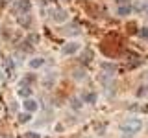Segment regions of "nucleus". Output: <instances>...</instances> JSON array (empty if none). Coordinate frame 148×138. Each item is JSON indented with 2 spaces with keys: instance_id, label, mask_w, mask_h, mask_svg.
Here are the masks:
<instances>
[{
  "instance_id": "9b49d317",
  "label": "nucleus",
  "mask_w": 148,
  "mask_h": 138,
  "mask_svg": "<svg viewBox=\"0 0 148 138\" xmlns=\"http://www.w3.org/2000/svg\"><path fill=\"white\" fill-rule=\"evenodd\" d=\"M139 35H141L143 39H146V41H148V28H143V30L139 31Z\"/></svg>"
},
{
  "instance_id": "6e6552de",
  "label": "nucleus",
  "mask_w": 148,
  "mask_h": 138,
  "mask_svg": "<svg viewBox=\"0 0 148 138\" xmlns=\"http://www.w3.org/2000/svg\"><path fill=\"white\" fill-rule=\"evenodd\" d=\"M18 120H21L22 123H24V122H30V120H32V114L30 112H22L21 116H18Z\"/></svg>"
},
{
  "instance_id": "1a4fd4ad",
  "label": "nucleus",
  "mask_w": 148,
  "mask_h": 138,
  "mask_svg": "<svg viewBox=\"0 0 148 138\" xmlns=\"http://www.w3.org/2000/svg\"><path fill=\"white\" fill-rule=\"evenodd\" d=\"M18 9H30V2H26V0H22V2H18Z\"/></svg>"
},
{
  "instance_id": "7ed1b4c3",
  "label": "nucleus",
  "mask_w": 148,
  "mask_h": 138,
  "mask_svg": "<svg viewBox=\"0 0 148 138\" xmlns=\"http://www.w3.org/2000/svg\"><path fill=\"white\" fill-rule=\"evenodd\" d=\"M117 13H119L120 17H126V15H130V13H132V6H130V4H126V2H120Z\"/></svg>"
},
{
  "instance_id": "9d476101",
  "label": "nucleus",
  "mask_w": 148,
  "mask_h": 138,
  "mask_svg": "<svg viewBox=\"0 0 148 138\" xmlns=\"http://www.w3.org/2000/svg\"><path fill=\"white\" fill-rule=\"evenodd\" d=\"M83 99H85V101H89V103H95V101H96V96H95V94H87Z\"/></svg>"
},
{
  "instance_id": "39448f33",
  "label": "nucleus",
  "mask_w": 148,
  "mask_h": 138,
  "mask_svg": "<svg viewBox=\"0 0 148 138\" xmlns=\"http://www.w3.org/2000/svg\"><path fill=\"white\" fill-rule=\"evenodd\" d=\"M37 107H39V105H37V101H34V99H26L24 101V109L28 110V112H34V110H37Z\"/></svg>"
},
{
  "instance_id": "f03ea898",
  "label": "nucleus",
  "mask_w": 148,
  "mask_h": 138,
  "mask_svg": "<svg viewBox=\"0 0 148 138\" xmlns=\"http://www.w3.org/2000/svg\"><path fill=\"white\" fill-rule=\"evenodd\" d=\"M132 9H135L141 15H146L148 13V0H135V4H133Z\"/></svg>"
},
{
  "instance_id": "0eeeda50",
  "label": "nucleus",
  "mask_w": 148,
  "mask_h": 138,
  "mask_svg": "<svg viewBox=\"0 0 148 138\" xmlns=\"http://www.w3.org/2000/svg\"><path fill=\"white\" fill-rule=\"evenodd\" d=\"M45 64V59H41V57H35V59H32L30 61V66L32 68H39V66H43Z\"/></svg>"
},
{
  "instance_id": "2eb2a0df",
  "label": "nucleus",
  "mask_w": 148,
  "mask_h": 138,
  "mask_svg": "<svg viewBox=\"0 0 148 138\" xmlns=\"http://www.w3.org/2000/svg\"><path fill=\"white\" fill-rule=\"evenodd\" d=\"M6 72L9 74V76H11V72H13V63H11V61L6 63Z\"/></svg>"
},
{
  "instance_id": "423d86ee",
  "label": "nucleus",
  "mask_w": 148,
  "mask_h": 138,
  "mask_svg": "<svg viewBox=\"0 0 148 138\" xmlns=\"http://www.w3.org/2000/svg\"><path fill=\"white\" fill-rule=\"evenodd\" d=\"M54 20H58V22H63L65 18H67V13L65 11H61V9H59V11H54Z\"/></svg>"
},
{
  "instance_id": "f8f14e48",
  "label": "nucleus",
  "mask_w": 148,
  "mask_h": 138,
  "mask_svg": "<svg viewBox=\"0 0 148 138\" xmlns=\"http://www.w3.org/2000/svg\"><path fill=\"white\" fill-rule=\"evenodd\" d=\"M26 138H41V135H39V133L30 131V133H26Z\"/></svg>"
},
{
  "instance_id": "ddd939ff",
  "label": "nucleus",
  "mask_w": 148,
  "mask_h": 138,
  "mask_svg": "<svg viewBox=\"0 0 148 138\" xmlns=\"http://www.w3.org/2000/svg\"><path fill=\"white\" fill-rule=\"evenodd\" d=\"M74 77H76V79H82V77H85V72L76 70V72H74Z\"/></svg>"
},
{
  "instance_id": "f257e3e1",
  "label": "nucleus",
  "mask_w": 148,
  "mask_h": 138,
  "mask_svg": "<svg viewBox=\"0 0 148 138\" xmlns=\"http://www.w3.org/2000/svg\"><path fill=\"white\" fill-rule=\"evenodd\" d=\"M141 127H143V123H141V120H137V118H130V120H126L124 123H120L122 133H128V135L139 133V131H141Z\"/></svg>"
},
{
  "instance_id": "4468645a",
  "label": "nucleus",
  "mask_w": 148,
  "mask_h": 138,
  "mask_svg": "<svg viewBox=\"0 0 148 138\" xmlns=\"http://www.w3.org/2000/svg\"><path fill=\"white\" fill-rule=\"evenodd\" d=\"M18 94L26 98V96H30V89H26V87H24V89H21V90H18Z\"/></svg>"
},
{
  "instance_id": "20e7f679",
  "label": "nucleus",
  "mask_w": 148,
  "mask_h": 138,
  "mask_svg": "<svg viewBox=\"0 0 148 138\" xmlns=\"http://www.w3.org/2000/svg\"><path fill=\"white\" fill-rule=\"evenodd\" d=\"M78 48H80V44L78 43H71V44H67L63 48V53L67 55V53H74V52H78Z\"/></svg>"
}]
</instances>
